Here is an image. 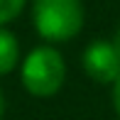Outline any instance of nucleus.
<instances>
[{"label":"nucleus","instance_id":"4","mask_svg":"<svg viewBox=\"0 0 120 120\" xmlns=\"http://www.w3.org/2000/svg\"><path fill=\"white\" fill-rule=\"evenodd\" d=\"M20 64V42L8 27H0V76H8Z\"/></svg>","mask_w":120,"mask_h":120},{"label":"nucleus","instance_id":"5","mask_svg":"<svg viewBox=\"0 0 120 120\" xmlns=\"http://www.w3.org/2000/svg\"><path fill=\"white\" fill-rule=\"evenodd\" d=\"M25 5H27V0H0V27L17 20L20 12L25 10Z\"/></svg>","mask_w":120,"mask_h":120},{"label":"nucleus","instance_id":"8","mask_svg":"<svg viewBox=\"0 0 120 120\" xmlns=\"http://www.w3.org/2000/svg\"><path fill=\"white\" fill-rule=\"evenodd\" d=\"M113 44H115L118 52H120V27H118V32H115V37H113Z\"/></svg>","mask_w":120,"mask_h":120},{"label":"nucleus","instance_id":"7","mask_svg":"<svg viewBox=\"0 0 120 120\" xmlns=\"http://www.w3.org/2000/svg\"><path fill=\"white\" fill-rule=\"evenodd\" d=\"M5 115V96H3V88H0V120Z\"/></svg>","mask_w":120,"mask_h":120},{"label":"nucleus","instance_id":"1","mask_svg":"<svg viewBox=\"0 0 120 120\" xmlns=\"http://www.w3.org/2000/svg\"><path fill=\"white\" fill-rule=\"evenodd\" d=\"M83 0H32V25L49 44L69 42L83 30Z\"/></svg>","mask_w":120,"mask_h":120},{"label":"nucleus","instance_id":"6","mask_svg":"<svg viewBox=\"0 0 120 120\" xmlns=\"http://www.w3.org/2000/svg\"><path fill=\"white\" fill-rule=\"evenodd\" d=\"M113 108H115V115L120 118V79L113 83Z\"/></svg>","mask_w":120,"mask_h":120},{"label":"nucleus","instance_id":"3","mask_svg":"<svg viewBox=\"0 0 120 120\" xmlns=\"http://www.w3.org/2000/svg\"><path fill=\"white\" fill-rule=\"evenodd\" d=\"M83 71L96 83H115L120 79V52L113 39H96L83 49Z\"/></svg>","mask_w":120,"mask_h":120},{"label":"nucleus","instance_id":"2","mask_svg":"<svg viewBox=\"0 0 120 120\" xmlns=\"http://www.w3.org/2000/svg\"><path fill=\"white\" fill-rule=\"evenodd\" d=\"M20 81L25 91L34 98L56 96L66 81V61L61 52L52 44L34 47L20 61Z\"/></svg>","mask_w":120,"mask_h":120}]
</instances>
